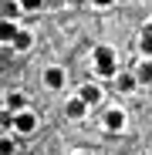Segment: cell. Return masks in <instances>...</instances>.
Listing matches in <instances>:
<instances>
[{"label":"cell","instance_id":"9a60e30c","mask_svg":"<svg viewBox=\"0 0 152 155\" xmlns=\"http://www.w3.org/2000/svg\"><path fill=\"white\" fill-rule=\"evenodd\" d=\"M91 4H95V7H112L115 0H91Z\"/></svg>","mask_w":152,"mask_h":155},{"label":"cell","instance_id":"7c38bea8","mask_svg":"<svg viewBox=\"0 0 152 155\" xmlns=\"http://www.w3.org/2000/svg\"><path fill=\"white\" fill-rule=\"evenodd\" d=\"M115 78H118V81H115L118 91H135V84H139V81H135V74H115Z\"/></svg>","mask_w":152,"mask_h":155},{"label":"cell","instance_id":"30bf717a","mask_svg":"<svg viewBox=\"0 0 152 155\" xmlns=\"http://www.w3.org/2000/svg\"><path fill=\"white\" fill-rule=\"evenodd\" d=\"M139 51H142V58H152V24L142 31V37H139Z\"/></svg>","mask_w":152,"mask_h":155},{"label":"cell","instance_id":"8992f818","mask_svg":"<svg viewBox=\"0 0 152 155\" xmlns=\"http://www.w3.org/2000/svg\"><path fill=\"white\" fill-rule=\"evenodd\" d=\"M24 108H27V94L10 91V94H7V111H10V115H17V111H24Z\"/></svg>","mask_w":152,"mask_h":155},{"label":"cell","instance_id":"ba28073f","mask_svg":"<svg viewBox=\"0 0 152 155\" xmlns=\"http://www.w3.org/2000/svg\"><path fill=\"white\" fill-rule=\"evenodd\" d=\"M17 24L14 20H0V44H14V37H17Z\"/></svg>","mask_w":152,"mask_h":155},{"label":"cell","instance_id":"3957f363","mask_svg":"<svg viewBox=\"0 0 152 155\" xmlns=\"http://www.w3.org/2000/svg\"><path fill=\"white\" fill-rule=\"evenodd\" d=\"M101 128H105V132H112V135H118L122 128H125V111H122V108H108L105 118H101Z\"/></svg>","mask_w":152,"mask_h":155},{"label":"cell","instance_id":"52a82bcc","mask_svg":"<svg viewBox=\"0 0 152 155\" xmlns=\"http://www.w3.org/2000/svg\"><path fill=\"white\" fill-rule=\"evenodd\" d=\"M78 98L85 101V105H98V101H101V88H98V84H85V88L78 91Z\"/></svg>","mask_w":152,"mask_h":155},{"label":"cell","instance_id":"5bb4252c","mask_svg":"<svg viewBox=\"0 0 152 155\" xmlns=\"http://www.w3.org/2000/svg\"><path fill=\"white\" fill-rule=\"evenodd\" d=\"M20 10H41V0H17Z\"/></svg>","mask_w":152,"mask_h":155},{"label":"cell","instance_id":"277c9868","mask_svg":"<svg viewBox=\"0 0 152 155\" xmlns=\"http://www.w3.org/2000/svg\"><path fill=\"white\" fill-rule=\"evenodd\" d=\"M64 81H68V78H64V68L51 64V68L44 71V88H47V91H61V88H64Z\"/></svg>","mask_w":152,"mask_h":155},{"label":"cell","instance_id":"9c48e42d","mask_svg":"<svg viewBox=\"0 0 152 155\" xmlns=\"http://www.w3.org/2000/svg\"><path fill=\"white\" fill-rule=\"evenodd\" d=\"M135 81H142V84H152V61L145 58L139 68H135Z\"/></svg>","mask_w":152,"mask_h":155},{"label":"cell","instance_id":"2e32d148","mask_svg":"<svg viewBox=\"0 0 152 155\" xmlns=\"http://www.w3.org/2000/svg\"><path fill=\"white\" fill-rule=\"evenodd\" d=\"M71 155H88V152H71Z\"/></svg>","mask_w":152,"mask_h":155},{"label":"cell","instance_id":"5b68a950","mask_svg":"<svg viewBox=\"0 0 152 155\" xmlns=\"http://www.w3.org/2000/svg\"><path fill=\"white\" fill-rule=\"evenodd\" d=\"M64 115H68V118H74V121H78V118H85V115H88V105H85V101H81L78 94H74V98L68 101V105H64Z\"/></svg>","mask_w":152,"mask_h":155},{"label":"cell","instance_id":"6da1fadb","mask_svg":"<svg viewBox=\"0 0 152 155\" xmlns=\"http://www.w3.org/2000/svg\"><path fill=\"white\" fill-rule=\"evenodd\" d=\"M95 74L98 78H115L118 74V61H115L112 47H98L95 51Z\"/></svg>","mask_w":152,"mask_h":155},{"label":"cell","instance_id":"4fadbf2b","mask_svg":"<svg viewBox=\"0 0 152 155\" xmlns=\"http://www.w3.org/2000/svg\"><path fill=\"white\" fill-rule=\"evenodd\" d=\"M17 152V145L10 142V138H4V135H0V155H14Z\"/></svg>","mask_w":152,"mask_h":155},{"label":"cell","instance_id":"8fae6325","mask_svg":"<svg viewBox=\"0 0 152 155\" xmlns=\"http://www.w3.org/2000/svg\"><path fill=\"white\" fill-rule=\"evenodd\" d=\"M34 44V34L31 31H17V37H14V51H27Z\"/></svg>","mask_w":152,"mask_h":155},{"label":"cell","instance_id":"7a4b0ae2","mask_svg":"<svg viewBox=\"0 0 152 155\" xmlns=\"http://www.w3.org/2000/svg\"><path fill=\"white\" fill-rule=\"evenodd\" d=\"M10 128H14L17 135H34V132H37V115H34L31 108H24V111H17V115H14Z\"/></svg>","mask_w":152,"mask_h":155}]
</instances>
